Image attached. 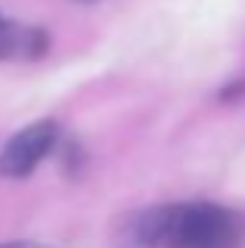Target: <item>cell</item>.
I'll use <instances>...</instances> for the list:
<instances>
[{
  "label": "cell",
  "mask_w": 245,
  "mask_h": 248,
  "mask_svg": "<svg viewBox=\"0 0 245 248\" xmlns=\"http://www.w3.org/2000/svg\"><path fill=\"white\" fill-rule=\"evenodd\" d=\"M138 248H242L245 220L220 204H170L145 211L129 223Z\"/></svg>",
  "instance_id": "6da1fadb"
},
{
  "label": "cell",
  "mask_w": 245,
  "mask_h": 248,
  "mask_svg": "<svg viewBox=\"0 0 245 248\" xmlns=\"http://www.w3.org/2000/svg\"><path fill=\"white\" fill-rule=\"evenodd\" d=\"M54 145H57V123H50V120H41L35 126L22 129V132H16L6 141V148L0 151V176H6V179L29 176L54 151Z\"/></svg>",
  "instance_id": "7a4b0ae2"
},
{
  "label": "cell",
  "mask_w": 245,
  "mask_h": 248,
  "mask_svg": "<svg viewBox=\"0 0 245 248\" xmlns=\"http://www.w3.org/2000/svg\"><path fill=\"white\" fill-rule=\"evenodd\" d=\"M47 35L31 25L0 19V60H38L47 50Z\"/></svg>",
  "instance_id": "3957f363"
},
{
  "label": "cell",
  "mask_w": 245,
  "mask_h": 248,
  "mask_svg": "<svg viewBox=\"0 0 245 248\" xmlns=\"http://www.w3.org/2000/svg\"><path fill=\"white\" fill-rule=\"evenodd\" d=\"M0 248H47V245H38V242H6Z\"/></svg>",
  "instance_id": "277c9868"
},
{
  "label": "cell",
  "mask_w": 245,
  "mask_h": 248,
  "mask_svg": "<svg viewBox=\"0 0 245 248\" xmlns=\"http://www.w3.org/2000/svg\"><path fill=\"white\" fill-rule=\"evenodd\" d=\"M0 19H3V16H0Z\"/></svg>",
  "instance_id": "5b68a950"
}]
</instances>
